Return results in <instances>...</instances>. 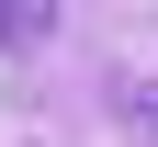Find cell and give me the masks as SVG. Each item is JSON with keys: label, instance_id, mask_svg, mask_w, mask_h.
Returning <instances> with one entry per match:
<instances>
[{"label": "cell", "instance_id": "1", "mask_svg": "<svg viewBox=\"0 0 158 147\" xmlns=\"http://www.w3.org/2000/svg\"><path fill=\"white\" fill-rule=\"evenodd\" d=\"M56 11H68V0H0V57L45 45V34H56Z\"/></svg>", "mask_w": 158, "mask_h": 147}]
</instances>
